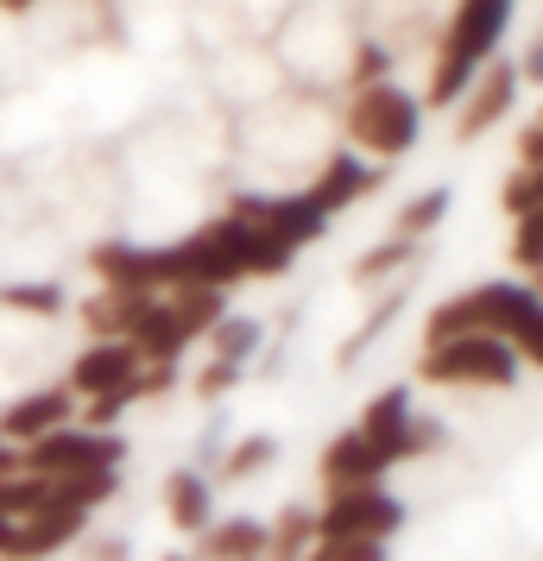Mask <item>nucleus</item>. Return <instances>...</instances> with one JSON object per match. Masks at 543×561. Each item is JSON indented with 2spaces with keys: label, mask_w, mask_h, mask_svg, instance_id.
<instances>
[{
  "label": "nucleus",
  "mask_w": 543,
  "mask_h": 561,
  "mask_svg": "<svg viewBox=\"0 0 543 561\" xmlns=\"http://www.w3.org/2000/svg\"><path fill=\"white\" fill-rule=\"evenodd\" d=\"M234 221H253L265 228L279 247H316L323 228H329V215H316L310 196H234Z\"/></svg>",
  "instance_id": "obj_8"
},
{
  "label": "nucleus",
  "mask_w": 543,
  "mask_h": 561,
  "mask_svg": "<svg viewBox=\"0 0 543 561\" xmlns=\"http://www.w3.org/2000/svg\"><path fill=\"white\" fill-rule=\"evenodd\" d=\"M398 309H405V284H392L386 297H380V309H373V316H366V322H361V334H354V341H348V347H341V354H336L341 366H348V359H361L366 347H373V341H380V334L392 329V316H398Z\"/></svg>",
  "instance_id": "obj_24"
},
{
  "label": "nucleus",
  "mask_w": 543,
  "mask_h": 561,
  "mask_svg": "<svg viewBox=\"0 0 543 561\" xmlns=\"http://www.w3.org/2000/svg\"><path fill=\"white\" fill-rule=\"evenodd\" d=\"M512 354H518V359H531V366H543V309L512 334Z\"/></svg>",
  "instance_id": "obj_33"
},
{
  "label": "nucleus",
  "mask_w": 543,
  "mask_h": 561,
  "mask_svg": "<svg viewBox=\"0 0 543 561\" xmlns=\"http://www.w3.org/2000/svg\"><path fill=\"white\" fill-rule=\"evenodd\" d=\"M127 536H82L77 542V561H127Z\"/></svg>",
  "instance_id": "obj_32"
},
{
  "label": "nucleus",
  "mask_w": 543,
  "mask_h": 561,
  "mask_svg": "<svg viewBox=\"0 0 543 561\" xmlns=\"http://www.w3.org/2000/svg\"><path fill=\"white\" fill-rule=\"evenodd\" d=\"M139 366L146 359L133 354V341H89L77 359H70V391H77V404H89V398H108V391H127L133 379H139Z\"/></svg>",
  "instance_id": "obj_10"
},
{
  "label": "nucleus",
  "mask_w": 543,
  "mask_h": 561,
  "mask_svg": "<svg viewBox=\"0 0 543 561\" xmlns=\"http://www.w3.org/2000/svg\"><path fill=\"white\" fill-rule=\"evenodd\" d=\"M82 530H89V511L52 505V511H38V517H26V524H13L7 542H0V556L7 561H52L57 549H77Z\"/></svg>",
  "instance_id": "obj_9"
},
{
  "label": "nucleus",
  "mask_w": 543,
  "mask_h": 561,
  "mask_svg": "<svg viewBox=\"0 0 543 561\" xmlns=\"http://www.w3.org/2000/svg\"><path fill=\"white\" fill-rule=\"evenodd\" d=\"M506 20H512V0H462L449 13V32H442V51H437V77H430V107H449L467 95V82L480 77L506 38Z\"/></svg>",
  "instance_id": "obj_1"
},
{
  "label": "nucleus",
  "mask_w": 543,
  "mask_h": 561,
  "mask_svg": "<svg viewBox=\"0 0 543 561\" xmlns=\"http://www.w3.org/2000/svg\"><path fill=\"white\" fill-rule=\"evenodd\" d=\"M405 423H411V391H405V385H392V391H380V398L366 404V416L354 423V430L386 455V467H398V435H405Z\"/></svg>",
  "instance_id": "obj_17"
},
{
  "label": "nucleus",
  "mask_w": 543,
  "mask_h": 561,
  "mask_svg": "<svg viewBox=\"0 0 543 561\" xmlns=\"http://www.w3.org/2000/svg\"><path fill=\"white\" fill-rule=\"evenodd\" d=\"M417 121L423 107L398 89V82H373L361 95H348V139L366 146L373 158H405L417 146Z\"/></svg>",
  "instance_id": "obj_4"
},
{
  "label": "nucleus",
  "mask_w": 543,
  "mask_h": 561,
  "mask_svg": "<svg viewBox=\"0 0 543 561\" xmlns=\"http://www.w3.org/2000/svg\"><path fill=\"white\" fill-rule=\"evenodd\" d=\"M127 341H133V354L146 359V366H178L183 347H190L196 334L183 329V316L171 309V297H152V304L139 309V322L127 329Z\"/></svg>",
  "instance_id": "obj_12"
},
{
  "label": "nucleus",
  "mask_w": 543,
  "mask_h": 561,
  "mask_svg": "<svg viewBox=\"0 0 543 561\" xmlns=\"http://www.w3.org/2000/svg\"><path fill=\"white\" fill-rule=\"evenodd\" d=\"M512 265H518V272H543V208L518 215V233H512Z\"/></svg>",
  "instance_id": "obj_27"
},
{
  "label": "nucleus",
  "mask_w": 543,
  "mask_h": 561,
  "mask_svg": "<svg viewBox=\"0 0 543 561\" xmlns=\"http://www.w3.org/2000/svg\"><path fill=\"white\" fill-rule=\"evenodd\" d=\"M449 203H455V196H449V183H437V190H423V196H411V203L398 208V221H392V233H398V240H423L430 228H442V221H449Z\"/></svg>",
  "instance_id": "obj_20"
},
{
  "label": "nucleus",
  "mask_w": 543,
  "mask_h": 561,
  "mask_svg": "<svg viewBox=\"0 0 543 561\" xmlns=\"http://www.w3.org/2000/svg\"><path fill=\"white\" fill-rule=\"evenodd\" d=\"M316 549V511L310 505H285L279 511V524H272V549L265 561H304Z\"/></svg>",
  "instance_id": "obj_19"
},
{
  "label": "nucleus",
  "mask_w": 543,
  "mask_h": 561,
  "mask_svg": "<svg viewBox=\"0 0 543 561\" xmlns=\"http://www.w3.org/2000/svg\"><path fill=\"white\" fill-rule=\"evenodd\" d=\"M518 77L543 82V26H538V45H531V57H524V64H518Z\"/></svg>",
  "instance_id": "obj_35"
},
{
  "label": "nucleus",
  "mask_w": 543,
  "mask_h": 561,
  "mask_svg": "<svg viewBox=\"0 0 543 561\" xmlns=\"http://www.w3.org/2000/svg\"><path fill=\"white\" fill-rule=\"evenodd\" d=\"M518 158H524V171H538V164H543V127L518 133Z\"/></svg>",
  "instance_id": "obj_34"
},
{
  "label": "nucleus",
  "mask_w": 543,
  "mask_h": 561,
  "mask_svg": "<svg viewBox=\"0 0 543 561\" xmlns=\"http://www.w3.org/2000/svg\"><path fill=\"white\" fill-rule=\"evenodd\" d=\"M272 549V524L259 517H222L196 536V561H265Z\"/></svg>",
  "instance_id": "obj_14"
},
{
  "label": "nucleus",
  "mask_w": 543,
  "mask_h": 561,
  "mask_svg": "<svg viewBox=\"0 0 543 561\" xmlns=\"http://www.w3.org/2000/svg\"><path fill=\"white\" fill-rule=\"evenodd\" d=\"M499 208H506V215H531V208H543V164L538 171H524V164H518L512 178H506V190H499Z\"/></svg>",
  "instance_id": "obj_25"
},
{
  "label": "nucleus",
  "mask_w": 543,
  "mask_h": 561,
  "mask_svg": "<svg viewBox=\"0 0 543 561\" xmlns=\"http://www.w3.org/2000/svg\"><path fill=\"white\" fill-rule=\"evenodd\" d=\"M152 304L146 290H95L89 304H82V329L95 334V341H127V329L139 322V309Z\"/></svg>",
  "instance_id": "obj_18"
},
{
  "label": "nucleus",
  "mask_w": 543,
  "mask_h": 561,
  "mask_svg": "<svg viewBox=\"0 0 543 561\" xmlns=\"http://www.w3.org/2000/svg\"><path fill=\"white\" fill-rule=\"evenodd\" d=\"M411 253H417V240H398V233H392V240H380V247H373V253H366L361 265H354V284H380V278H398V272L411 265Z\"/></svg>",
  "instance_id": "obj_23"
},
{
  "label": "nucleus",
  "mask_w": 543,
  "mask_h": 561,
  "mask_svg": "<svg viewBox=\"0 0 543 561\" xmlns=\"http://www.w3.org/2000/svg\"><path fill=\"white\" fill-rule=\"evenodd\" d=\"M240 379H247V366H234V359H208L203 373H196V385H190V391H196L203 404H222V398H228Z\"/></svg>",
  "instance_id": "obj_29"
},
{
  "label": "nucleus",
  "mask_w": 543,
  "mask_h": 561,
  "mask_svg": "<svg viewBox=\"0 0 543 561\" xmlns=\"http://www.w3.org/2000/svg\"><path fill=\"white\" fill-rule=\"evenodd\" d=\"M304 561H386V542H366V536H316V549Z\"/></svg>",
  "instance_id": "obj_26"
},
{
  "label": "nucleus",
  "mask_w": 543,
  "mask_h": 561,
  "mask_svg": "<svg viewBox=\"0 0 543 561\" xmlns=\"http://www.w3.org/2000/svg\"><path fill=\"white\" fill-rule=\"evenodd\" d=\"M442 442H449V430H442V423H430V416H411V423H405V435H398V460L437 455Z\"/></svg>",
  "instance_id": "obj_30"
},
{
  "label": "nucleus",
  "mask_w": 543,
  "mask_h": 561,
  "mask_svg": "<svg viewBox=\"0 0 543 561\" xmlns=\"http://www.w3.org/2000/svg\"><path fill=\"white\" fill-rule=\"evenodd\" d=\"M518 64H487V70H480V77L467 82V95L455 107H462V114H455V139H480V133L487 127H499V121H506V114H512V102H518Z\"/></svg>",
  "instance_id": "obj_11"
},
{
  "label": "nucleus",
  "mask_w": 543,
  "mask_h": 561,
  "mask_svg": "<svg viewBox=\"0 0 543 561\" xmlns=\"http://www.w3.org/2000/svg\"><path fill=\"white\" fill-rule=\"evenodd\" d=\"M531 127H543V114H538V121H531Z\"/></svg>",
  "instance_id": "obj_38"
},
{
  "label": "nucleus",
  "mask_w": 543,
  "mask_h": 561,
  "mask_svg": "<svg viewBox=\"0 0 543 561\" xmlns=\"http://www.w3.org/2000/svg\"><path fill=\"white\" fill-rule=\"evenodd\" d=\"M165 561H196V556H165Z\"/></svg>",
  "instance_id": "obj_37"
},
{
  "label": "nucleus",
  "mask_w": 543,
  "mask_h": 561,
  "mask_svg": "<svg viewBox=\"0 0 543 561\" xmlns=\"http://www.w3.org/2000/svg\"><path fill=\"white\" fill-rule=\"evenodd\" d=\"M0 304L7 309H32V316H57V309H64V290H57V284H7Z\"/></svg>",
  "instance_id": "obj_28"
},
{
  "label": "nucleus",
  "mask_w": 543,
  "mask_h": 561,
  "mask_svg": "<svg viewBox=\"0 0 543 561\" xmlns=\"http://www.w3.org/2000/svg\"><path fill=\"white\" fill-rule=\"evenodd\" d=\"M70 423H77V391L70 385H38V391H26V398H13L0 410V442L7 448H32V442L70 430Z\"/></svg>",
  "instance_id": "obj_7"
},
{
  "label": "nucleus",
  "mask_w": 543,
  "mask_h": 561,
  "mask_svg": "<svg viewBox=\"0 0 543 561\" xmlns=\"http://www.w3.org/2000/svg\"><path fill=\"white\" fill-rule=\"evenodd\" d=\"M373 183H380V171H366L354 152H336L329 164H323V171H316V183L304 190V196L316 203V215H341L348 203H361Z\"/></svg>",
  "instance_id": "obj_15"
},
{
  "label": "nucleus",
  "mask_w": 543,
  "mask_h": 561,
  "mask_svg": "<svg viewBox=\"0 0 543 561\" xmlns=\"http://www.w3.org/2000/svg\"><path fill=\"white\" fill-rule=\"evenodd\" d=\"M133 404H139V391H133V385H127V391H108V398H89V404H82V430H114Z\"/></svg>",
  "instance_id": "obj_31"
},
{
  "label": "nucleus",
  "mask_w": 543,
  "mask_h": 561,
  "mask_svg": "<svg viewBox=\"0 0 543 561\" xmlns=\"http://www.w3.org/2000/svg\"><path fill=\"white\" fill-rule=\"evenodd\" d=\"M127 460V435L114 430H57L45 442L20 448V473H38V480H77V473H121Z\"/></svg>",
  "instance_id": "obj_5"
},
{
  "label": "nucleus",
  "mask_w": 543,
  "mask_h": 561,
  "mask_svg": "<svg viewBox=\"0 0 543 561\" xmlns=\"http://www.w3.org/2000/svg\"><path fill=\"white\" fill-rule=\"evenodd\" d=\"M538 297H531V284H474L462 297H449L423 316V347H442V341H462V334H499V341H512L531 316H538Z\"/></svg>",
  "instance_id": "obj_2"
},
{
  "label": "nucleus",
  "mask_w": 543,
  "mask_h": 561,
  "mask_svg": "<svg viewBox=\"0 0 543 561\" xmlns=\"http://www.w3.org/2000/svg\"><path fill=\"white\" fill-rule=\"evenodd\" d=\"M323 480H329V492H341V485H380V473H386V455L366 442L361 430H341L329 435V448H323Z\"/></svg>",
  "instance_id": "obj_13"
},
{
  "label": "nucleus",
  "mask_w": 543,
  "mask_h": 561,
  "mask_svg": "<svg viewBox=\"0 0 543 561\" xmlns=\"http://www.w3.org/2000/svg\"><path fill=\"white\" fill-rule=\"evenodd\" d=\"M417 379L423 385H480V391H506V385L518 379V354H512V341H499V334H462V341L423 347Z\"/></svg>",
  "instance_id": "obj_3"
},
{
  "label": "nucleus",
  "mask_w": 543,
  "mask_h": 561,
  "mask_svg": "<svg viewBox=\"0 0 543 561\" xmlns=\"http://www.w3.org/2000/svg\"><path fill=\"white\" fill-rule=\"evenodd\" d=\"M405 524V505L392 499L386 485H341L329 492V505L316 511V536H366V542H386Z\"/></svg>",
  "instance_id": "obj_6"
},
{
  "label": "nucleus",
  "mask_w": 543,
  "mask_h": 561,
  "mask_svg": "<svg viewBox=\"0 0 543 561\" xmlns=\"http://www.w3.org/2000/svg\"><path fill=\"white\" fill-rule=\"evenodd\" d=\"M165 517H171V530L183 536H203L215 524V485L203 480V467H178L171 480H165Z\"/></svg>",
  "instance_id": "obj_16"
},
{
  "label": "nucleus",
  "mask_w": 543,
  "mask_h": 561,
  "mask_svg": "<svg viewBox=\"0 0 543 561\" xmlns=\"http://www.w3.org/2000/svg\"><path fill=\"white\" fill-rule=\"evenodd\" d=\"M279 460V435H240L228 455H222V480H247V473H265Z\"/></svg>",
  "instance_id": "obj_22"
},
{
  "label": "nucleus",
  "mask_w": 543,
  "mask_h": 561,
  "mask_svg": "<svg viewBox=\"0 0 543 561\" xmlns=\"http://www.w3.org/2000/svg\"><path fill=\"white\" fill-rule=\"evenodd\" d=\"M0 7H7V13H26L32 0H0Z\"/></svg>",
  "instance_id": "obj_36"
},
{
  "label": "nucleus",
  "mask_w": 543,
  "mask_h": 561,
  "mask_svg": "<svg viewBox=\"0 0 543 561\" xmlns=\"http://www.w3.org/2000/svg\"><path fill=\"white\" fill-rule=\"evenodd\" d=\"M259 341H265V329H259L253 316H222V322L208 329V347H215V359H234V366H247V359L259 354Z\"/></svg>",
  "instance_id": "obj_21"
}]
</instances>
